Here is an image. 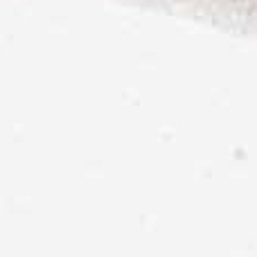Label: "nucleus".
I'll use <instances>...</instances> for the list:
<instances>
[]
</instances>
